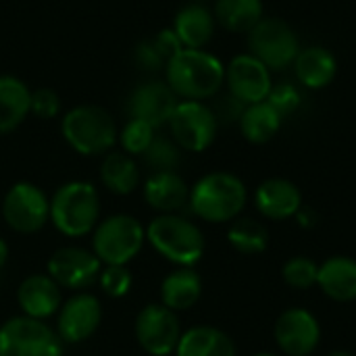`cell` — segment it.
<instances>
[{"instance_id":"obj_16","label":"cell","mask_w":356,"mask_h":356,"mask_svg":"<svg viewBox=\"0 0 356 356\" xmlns=\"http://www.w3.org/2000/svg\"><path fill=\"white\" fill-rule=\"evenodd\" d=\"M177 102L179 100L167 81H146L131 92L127 100V113L131 119L146 121L156 129L169 123Z\"/></svg>"},{"instance_id":"obj_19","label":"cell","mask_w":356,"mask_h":356,"mask_svg":"<svg viewBox=\"0 0 356 356\" xmlns=\"http://www.w3.org/2000/svg\"><path fill=\"white\" fill-rule=\"evenodd\" d=\"M144 200L159 215H173L188 207L190 186L177 171H156L144 181Z\"/></svg>"},{"instance_id":"obj_4","label":"cell","mask_w":356,"mask_h":356,"mask_svg":"<svg viewBox=\"0 0 356 356\" xmlns=\"http://www.w3.org/2000/svg\"><path fill=\"white\" fill-rule=\"evenodd\" d=\"M146 242L175 267H194L207 248L200 227L179 213L156 215L146 227Z\"/></svg>"},{"instance_id":"obj_36","label":"cell","mask_w":356,"mask_h":356,"mask_svg":"<svg viewBox=\"0 0 356 356\" xmlns=\"http://www.w3.org/2000/svg\"><path fill=\"white\" fill-rule=\"evenodd\" d=\"M136 63L140 65V69L144 71H159L163 67H167V60L163 58V54L156 50L152 40H146L138 46L136 50Z\"/></svg>"},{"instance_id":"obj_1","label":"cell","mask_w":356,"mask_h":356,"mask_svg":"<svg viewBox=\"0 0 356 356\" xmlns=\"http://www.w3.org/2000/svg\"><path fill=\"white\" fill-rule=\"evenodd\" d=\"M167 83L177 98H213L225 86V65L204 48H181L167 63Z\"/></svg>"},{"instance_id":"obj_35","label":"cell","mask_w":356,"mask_h":356,"mask_svg":"<svg viewBox=\"0 0 356 356\" xmlns=\"http://www.w3.org/2000/svg\"><path fill=\"white\" fill-rule=\"evenodd\" d=\"M60 111V98L54 90L40 88L31 92V113L40 119H52Z\"/></svg>"},{"instance_id":"obj_14","label":"cell","mask_w":356,"mask_h":356,"mask_svg":"<svg viewBox=\"0 0 356 356\" xmlns=\"http://www.w3.org/2000/svg\"><path fill=\"white\" fill-rule=\"evenodd\" d=\"M225 86L227 92L238 98L244 106L265 102L271 88V71L250 52L234 56L225 67Z\"/></svg>"},{"instance_id":"obj_18","label":"cell","mask_w":356,"mask_h":356,"mask_svg":"<svg viewBox=\"0 0 356 356\" xmlns=\"http://www.w3.org/2000/svg\"><path fill=\"white\" fill-rule=\"evenodd\" d=\"M254 204L263 217L271 221H286L296 217V213L302 209V194L294 181L271 177L257 188Z\"/></svg>"},{"instance_id":"obj_8","label":"cell","mask_w":356,"mask_h":356,"mask_svg":"<svg viewBox=\"0 0 356 356\" xmlns=\"http://www.w3.org/2000/svg\"><path fill=\"white\" fill-rule=\"evenodd\" d=\"M248 52L273 73L294 65V58L300 52V40L284 19L263 17L248 31Z\"/></svg>"},{"instance_id":"obj_3","label":"cell","mask_w":356,"mask_h":356,"mask_svg":"<svg viewBox=\"0 0 356 356\" xmlns=\"http://www.w3.org/2000/svg\"><path fill=\"white\" fill-rule=\"evenodd\" d=\"M100 221V196L90 181H67L50 198V223L65 238H83Z\"/></svg>"},{"instance_id":"obj_2","label":"cell","mask_w":356,"mask_h":356,"mask_svg":"<svg viewBox=\"0 0 356 356\" xmlns=\"http://www.w3.org/2000/svg\"><path fill=\"white\" fill-rule=\"evenodd\" d=\"M248 190L244 181L229 171H213L190 188L188 207L207 223H229L246 207Z\"/></svg>"},{"instance_id":"obj_41","label":"cell","mask_w":356,"mask_h":356,"mask_svg":"<svg viewBox=\"0 0 356 356\" xmlns=\"http://www.w3.org/2000/svg\"><path fill=\"white\" fill-rule=\"evenodd\" d=\"M252 356H277V355H273V353H259V355H252Z\"/></svg>"},{"instance_id":"obj_10","label":"cell","mask_w":356,"mask_h":356,"mask_svg":"<svg viewBox=\"0 0 356 356\" xmlns=\"http://www.w3.org/2000/svg\"><path fill=\"white\" fill-rule=\"evenodd\" d=\"M167 125L175 144L188 152L207 150L219 129L213 108L200 100H179Z\"/></svg>"},{"instance_id":"obj_38","label":"cell","mask_w":356,"mask_h":356,"mask_svg":"<svg viewBox=\"0 0 356 356\" xmlns=\"http://www.w3.org/2000/svg\"><path fill=\"white\" fill-rule=\"evenodd\" d=\"M296 221L300 223V227L309 229V227H313V225L317 223V215H315L313 209H305V207H302V209L296 213Z\"/></svg>"},{"instance_id":"obj_7","label":"cell","mask_w":356,"mask_h":356,"mask_svg":"<svg viewBox=\"0 0 356 356\" xmlns=\"http://www.w3.org/2000/svg\"><path fill=\"white\" fill-rule=\"evenodd\" d=\"M65 342L46 321L25 315L0 325V356H63Z\"/></svg>"},{"instance_id":"obj_22","label":"cell","mask_w":356,"mask_h":356,"mask_svg":"<svg viewBox=\"0 0 356 356\" xmlns=\"http://www.w3.org/2000/svg\"><path fill=\"white\" fill-rule=\"evenodd\" d=\"M215 15L204 4L192 2L184 6L173 21V31L184 48H204L215 35Z\"/></svg>"},{"instance_id":"obj_12","label":"cell","mask_w":356,"mask_h":356,"mask_svg":"<svg viewBox=\"0 0 356 356\" xmlns=\"http://www.w3.org/2000/svg\"><path fill=\"white\" fill-rule=\"evenodd\" d=\"M102 271L98 257L81 246H63L52 252L46 265V273L60 286V290L79 292L92 286Z\"/></svg>"},{"instance_id":"obj_34","label":"cell","mask_w":356,"mask_h":356,"mask_svg":"<svg viewBox=\"0 0 356 356\" xmlns=\"http://www.w3.org/2000/svg\"><path fill=\"white\" fill-rule=\"evenodd\" d=\"M267 102L282 115V119H286V117L294 115L300 108L302 94L294 83L282 81V83H273V88H271V92L267 96Z\"/></svg>"},{"instance_id":"obj_11","label":"cell","mask_w":356,"mask_h":356,"mask_svg":"<svg viewBox=\"0 0 356 356\" xmlns=\"http://www.w3.org/2000/svg\"><path fill=\"white\" fill-rule=\"evenodd\" d=\"M134 334L140 348L148 356H171L184 332L177 313L161 302H150L136 315Z\"/></svg>"},{"instance_id":"obj_15","label":"cell","mask_w":356,"mask_h":356,"mask_svg":"<svg viewBox=\"0 0 356 356\" xmlns=\"http://www.w3.org/2000/svg\"><path fill=\"white\" fill-rule=\"evenodd\" d=\"M273 336L286 356H309L321 342V325L311 311L294 307L277 317Z\"/></svg>"},{"instance_id":"obj_21","label":"cell","mask_w":356,"mask_h":356,"mask_svg":"<svg viewBox=\"0 0 356 356\" xmlns=\"http://www.w3.org/2000/svg\"><path fill=\"white\" fill-rule=\"evenodd\" d=\"M319 290L336 302L356 300V261L353 257H332L319 265Z\"/></svg>"},{"instance_id":"obj_29","label":"cell","mask_w":356,"mask_h":356,"mask_svg":"<svg viewBox=\"0 0 356 356\" xmlns=\"http://www.w3.org/2000/svg\"><path fill=\"white\" fill-rule=\"evenodd\" d=\"M227 240L240 254H261L269 246V232L257 219L238 217L227 229Z\"/></svg>"},{"instance_id":"obj_23","label":"cell","mask_w":356,"mask_h":356,"mask_svg":"<svg viewBox=\"0 0 356 356\" xmlns=\"http://www.w3.org/2000/svg\"><path fill=\"white\" fill-rule=\"evenodd\" d=\"M202 296V280L194 267H177L161 282V305L173 313L192 309Z\"/></svg>"},{"instance_id":"obj_6","label":"cell","mask_w":356,"mask_h":356,"mask_svg":"<svg viewBox=\"0 0 356 356\" xmlns=\"http://www.w3.org/2000/svg\"><path fill=\"white\" fill-rule=\"evenodd\" d=\"M146 244V227L131 215L117 213L102 221L92 232V252L102 265H127Z\"/></svg>"},{"instance_id":"obj_31","label":"cell","mask_w":356,"mask_h":356,"mask_svg":"<svg viewBox=\"0 0 356 356\" xmlns=\"http://www.w3.org/2000/svg\"><path fill=\"white\" fill-rule=\"evenodd\" d=\"M154 136H156V131L150 123L140 121V119H129L119 134V142H121L125 154L142 156L146 152V148L152 144Z\"/></svg>"},{"instance_id":"obj_40","label":"cell","mask_w":356,"mask_h":356,"mask_svg":"<svg viewBox=\"0 0 356 356\" xmlns=\"http://www.w3.org/2000/svg\"><path fill=\"white\" fill-rule=\"evenodd\" d=\"M327 356H355L353 353H348V350H332Z\"/></svg>"},{"instance_id":"obj_25","label":"cell","mask_w":356,"mask_h":356,"mask_svg":"<svg viewBox=\"0 0 356 356\" xmlns=\"http://www.w3.org/2000/svg\"><path fill=\"white\" fill-rule=\"evenodd\" d=\"M29 113H31L29 88L13 75H0V136L15 131Z\"/></svg>"},{"instance_id":"obj_32","label":"cell","mask_w":356,"mask_h":356,"mask_svg":"<svg viewBox=\"0 0 356 356\" xmlns=\"http://www.w3.org/2000/svg\"><path fill=\"white\" fill-rule=\"evenodd\" d=\"M282 275H284V282L290 288L309 290V288L317 286L319 265L309 257H294V259L286 261V265L282 269Z\"/></svg>"},{"instance_id":"obj_24","label":"cell","mask_w":356,"mask_h":356,"mask_svg":"<svg viewBox=\"0 0 356 356\" xmlns=\"http://www.w3.org/2000/svg\"><path fill=\"white\" fill-rule=\"evenodd\" d=\"M175 356H238L234 340L213 327V325H196L181 334Z\"/></svg>"},{"instance_id":"obj_27","label":"cell","mask_w":356,"mask_h":356,"mask_svg":"<svg viewBox=\"0 0 356 356\" xmlns=\"http://www.w3.org/2000/svg\"><path fill=\"white\" fill-rule=\"evenodd\" d=\"M263 0H215V21L232 33H248L265 15Z\"/></svg>"},{"instance_id":"obj_13","label":"cell","mask_w":356,"mask_h":356,"mask_svg":"<svg viewBox=\"0 0 356 356\" xmlns=\"http://www.w3.org/2000/svg\"><path fill=\"white\" fill-rule=\"evenodd\" d=\"M102 323V305L94 294L75 292L63 300L56 313V334L65 344L90 340Z\"/></svg>"},{"instance_id":"obj_28","label":"cell","mask_w":356,"mask_h":356,"mask_svg":"<svg viewBox=\"0 0 356 356\" xmlns=\"http://www.w3.org/2000/svg\"><path fill=\"white\" fill-rule=\"evenodd\" d=\"M282 121H284L282 115L265 100V102L244 106L238 123H240L242 136L250 144H267L277 136Z\"/></svg>"},{"instance_id":"obj_30","label":"cell","mask_w":356,"mask_h":356,"mask_svg":"<svg viewBox=\"0 0 356 356\" xmlns=\"http://www.w3.org/2000/svg\"><path fill=\"white\" fill-rule=\"evenodd\" d=\"M144 163L156 173V171H177L181 163V148L175 144L173 138L154 136L152 144L142 154Z\"/></svg>"},{"instance_id":"obj_17","label":"cell","mask_w":356,"mask_h":356,"mask_svg":"<svg viewBox=\"0 0 356 356\" xmlns=\"http://www.w3.org/2000/svg\"><path fill=\"white\" fill-rule=\"evenodd\" d=\"M17 305L25 317L48 321L63 305V290L48 273H31L17 288Z\"/></svg>"},{"instance_id":"obj_20","label":"cell","mask_w":356,"mask_h":356,"mask_svg":"<svg viewBox=\"0 0 356 356\" xmlns=\"http://www.w3.org/2000/svg\"><path fill=\"white\" fill-rule=\"evenodd\" d=\"M294 75L300 86L309 90H323L327 88L338 73V60L332 50L325 46H307L300 48L298 56L294 58Z\"/></svg>"},{"instance_id":"obj_39","label":"cell","mask_w":356,"mask_h":356,"mask_svg":"<svg viewBox=\"0 0 356 356\" xmlns=\"http://www.w3.org/2000/svg\"><path fill=\"white\" fill-rule=\"evenodd\" d=\"M6 261H8V244L0 238V271L6 265Z\"/></svg>"},{"instance_id":"obj_26","label":"cell","mask_w":356,"mask_h":356,"mask_svg":"<svg viewBox=\"0 0 356 356\" xmlns=\"http://www.w3.org/2000/svg\"><path fill=\"white\" fill-rule=\"evenodd\" d=\"M100 181L111 194L127 196L140 184V169L129 154L111 150L100 165Z\"/></svg>"},{"instance_id":"obj_37","label":"cell","mask_w":356,"mask_h":356,"mask_svg":"<svg viewBox=\"0 0 356 356\" xmlns=\"http://www.w3.org/2000/svg\"><path fill=\"white\" fill-rule=\"evenodd\" d=\"M242 111H244V104H242L238 98H234L229 92H227V96H223V100L213 108L217 121H240Z\"/></svg>"},{"instance_id":"obj_5","label":"cell","mask_w":356,"mask_h":356,"mask_svg":"<svg viewBox=\"0 0 356 356\" xmlns=\"http://www.w3.org/2000/svg\"><path fill=\"white\" fill-rule=\"evenodd\" d=\"M60 131L65 142L83 156L106 154L117 142V123L113 115L98 104L71 108L60 121Z\"/></svg>"},{"instance_id":"obj_33","label":"cell","mask_w":356,"mask_h":356,"mask_svg":"<svg viewBox=\"0 0 356 356\" xmlns=\"http://www.w3.org/2000/svg\"><path fill=\"white\" fill-rule=\"evenodd\" d=\"M100 290L111 298H123L129 294L134 277L127 265H104V269L98 275Z\"/></svg>"},{"instance_id":"obj_9","label":"cell","mask_w":356,"mask_h":356,"mask_svg":"<svg viewBox=\"0 0 356 356\" xmlns=\"http://www.w3.org/2000/svg\"><path fill=\"white\" fill-rule=\"evenodd\" d=\"M4 223L23 236L38 234L50 221V198L31 181H17L2 200Z\"/></svg>"}]
</instances>
